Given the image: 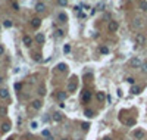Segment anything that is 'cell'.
Instances as JSON below:
<instances>
[{
    "instance_id": "1",
    "label": "cell",
    "mask_w": 147,
    "mask_h": 140,
    "mask_svg": "<svg viewBox=\"0 0 147 140\" xmlns=\"http://www.w3.org/2000/svg\"><path fill=\"white\" fill-rule=\"evenodd\" d=\"M91 100V92L90 90H84L82 92V103H88Z\"/></svg>"
},
{
    "instance_id": "2",
    "label": "cell",
    "mask_w": 147,
    "mask_h": 140,
    "mask_svg": "<svg viewBox=\"0 0 147 140\" xmlns=\"http://www.w3.org/2000/svg\"><path fill=\"white\" fill-rule=\"evenodd\" d=\"M132 136H134V139H137V140H143L144 137H146V133L143 130H135L134 133H132Z\"/></svg>"
},
{
    "instance_id": "3",
    "label": "cell",
    "mask_w": 147,
    "mask_h": 140,
    "mask_svg": "<svg viewBox=\"0 0 147 140\" xmlns=\"http://www.w3.org/2000/svg\"><path fill=\"white\" fill-rule=\"evenodd\" d=\"M129 65H131L132 68H140V66H143V64H141V60L138 59V58H132L131 60H129Z\"/></svg>"
},
{
    "instance_id": "4",
    "label": "cell",
    "mask_w": 147,
    "mask_h": 140,
    "mask_svg": "<svg viewBox=\"0 0 147 140\" xmlns=\"http://www.w3.org/2000/svg\"><path fill=\"white\" fill-rule=\"evenodd\" d=\"M76 86H78V84H76L75 78H74L72 81H69V83H68V92H69V93H74V92H76Z\"/></svg>"
},
{
    "instance_id": "5",
    "label": "cell",
    "mask_w": 147,
    "mask_h": 140,
    "mask_svg": "<svg viewBox=\"0 0 147 140\" xmlns=\"http://www.w3.org/2000/svg\"><path fill=\"white\" fill-rule=\"evenodd\" d=\"M31 106H32V109L38 111V109H41V106H43V102H41L40 99H35V100L31 102Z\"/></svg>"
},
{
    "instance_id": "6",
    "label": "cell",
    "mask_w": 147,
    "mask_h": 140,
    "mask_svg": "<svg viewBox=\"0 0 147 140\" xmlns=\"http://www.w3.org/2000/svg\"><path fill=\"white\" fill-rule=\"evenodd\" d=\"M135 43H137L138 46H141V44H144V43H146V37L143 36V34H140V32H138L137 36H135Z\"/></svg>"
},
{
    "instance_id": "7",
    "label": "cell",
    "mask_w": 147,
    "mask_h": 140,
    "mask_svg": "<svg viewBox=\"0 0 147 140\" xmlns=\"http://www.w3.org/2000/svg\"><path fill=\"white\" fill-rule=\"evenodd\" d=\"M107 28H109L110 32H115V31L118 30V22H116V21H110L109 25H107Z\"/></svg>"
},
{
    "instance_id": "8",
    "label": "cell",
    "mask_w": 147,
    "mask_h": 140,
    "mask_svg": "<svg viewBox=\"0 0 147 140\" xmlns=\"http://www.w3.org/2000/svg\"><path fill=\"white\" fill-rule=\"evenodd\" d=\"M40 25H41V19H40V18H32V19H31V27H32V28L37 30Z\"/></svg>"
},
{
    "instance_id": "9",
    "label": "cell",
    "mask_w": 147,
    "mask_h": 140,
    "mask_svg": "<svg viewBox=\"0 0 147 140\" xmlns=\"http://www.w3.org/2000/svg\"><path fill=\"white\" fill-rule=\"evenodd\" d=\"M22 43H24L27 47H30V46L32 44V38H31L30 36H24V37H22Z\"/></svg>"
},
{
    "instance_id": "10",
    "label": "cell",
    "mask_w": 147,
    "mask_h": 140,
    "mask_svg": "<svg viewBox=\"0 0 147 140\" xmlns=\"http://www.w3.org/2000/svg\"><path fill=\"white\" fill-rule=\"evenodd\" d=\"M62 113H60V112H55L53 113V115H51V119H53L55 122H60V121H62Z\"/></svg>"
},
{
    "instance_id": "11",
    "label": "cell",
    "mask_w": 147,
    "mask_h": 140,
    "mask_svg": "<svg viewBox=\"0 0 147 140\" xmlns=\"http://www.w3.org/2000/svg\"><path fill=\"white\" fill-rule=\"evenodd\" d=\"M44 40H46V37H44V34H41V32H38L37 36H35V41L38 43V44H43V43H44Z\"/></svg>"
},
{
    "instance_id": "12",
    "label": "cell",
    "mask_w": 147,
    "mask_h": 140,
    "mask_svg": "<svg viewBox=\"0 0 147 140\" xmlns=\"http://www.w3.org/2000/svg\"><path fill=\"white\" fill-rule=\"evenodd\" d=\"M7 97H9L7 89H0V99H7Z\"/></svg>"
},
{
    "instance_id": "13",
    "label": "cell",
    "mask_w": 147,
    "mask_h": 140,
    "mask_svg": "<svg viewBox=\"0 0 147 140\" xmlns=\"http://www.w3.org/2000/svg\"><path fill=\"white\" fill-rule=\"evenodd\" d=\"M56 97H57V100L63 102V100L66 99V93H65V92H57V93H56Z\"/></svg>"
},
{
    "instance_id": "14",
    "label": "cell",
    "mask_w": 147,
    "mask_h": 140,
    "mask_svg": "<svg viewBox=\"0 0 147 140\" xmlns=\"http://www.w3.org/2000/svg\"><path fill=\"white\" fill-rule=\"evenodd\" d=\"M35 11H37V12H44V11H46V5L41 3V2L37 3V5H35Z\"/></svg>"
},
{
    "instance_id": "15",
    "label": "cell",
    "mask_w": 147,
    "mask_h": 140,
    "mask_svg": "<svg viewBox=\"0 0 147 140\" xmlns=\"http://www.w3.org/2000/svg\"><path fill=\"white\" fill-rule=\"evenodd\" d=\"M96 97H97V100H99V102H101L103 99H106V94H105V92H97Z\"/></svg>"
},
{
    "instance_id": "16",
    "label": "cell",
    "mask_w": 147,
    "mask_h": 140,
    "mask_svg": "<svg viewBox=\"0 0 147 140\" xmlns=\"http://www.w3.org/2000/svg\"><path fill=\"white\" fill-rule=\"evenodd\" d=\"M140 9L143 12H147V2H146V0H141V2H140Z\"/></svg>"
},
{
    "instance_id": "17",
    "label": "cell",
    "mask_w": 147,
    "mask_h": 140,
    "mask_svg": "<svg viewBox=\"0 0 147 140\" xmlns=\"http://www.w3.org/2000/svg\"><path fill=\"white\" fill-rule=\"evenodd\" d=\"M9 130H10L9 122H3V124H2V131H3V133H6V131H9Z\"/></svg>"
},
{
    "instance_id": "18",
    "label": "cell",
    "mask_w": 147,
    "mask_h": 140,
    "mask_svg": "<svg viewBox=\"0 0 147 140\" xmlns=\"http://www.w3.org/2000/svg\"><path fill=\"white\" fill-rule=\"evenodd\" d=\"M84 115L87 117V118H93V117H94V112H93L91 109H85V112H84Z\"/></svg>"
},
{
    "instance_id": "19",
    "label": "cell",
    "mask_w": 147,
    "mask_h": 140,
    "mask_svg": "<svg viewBox=\"0 0 147 140\" xmlns=\"http://www.w3.org/2000/svg\"><path fill=\"white\" fill-rule=\"evenodd\" d=\"M140 92H141V89H140V87H138V86H134L132 89H131V93H132V94H138Z\"/></svg>"
},
{
    "instance_id": "20",
    "label": "cell",
    "mask_w": 147,
    "mask_h": 140,
    "mask_svg": "<svg viewBox=\"0 0 147 140\" xmlns=\"http://www.w3.org/2000/svg\"><path fill=\"white\" fill-rule=\"evenodd\" d=\"M66 68H68V66H66L65 64H59V65H57V69H59L60 72H65V71H66Z\"/></svg>"
},
{
    "instance_id": "21",
    "label": "cell",
    "mask_w": 147,
    "mask_h": 140,
    "mask_svg": "<svg viewBox=\"0 0 147 140\" xmlns=\"http://www.w3.org/2000/svg\"><path fill=\"white\" fill-rule=\"evenodd\" d=\"M81 128H82L84 131H88V130H90V124H88V122H82V124H81Z\"/></svg>"
},
{
    "instance_id": "22",
    "label": "cell",
    "mask_w": 147,
    "mask_h": 140,
    "mask_svg": "<svg viewBox=\"0 0 147 140\" xmlns=\"http://www.w3.org/2000/svg\"><path fill=\"white\" fill-rule=\"evenodd\" d=\"M66 19H68V16H66L65 13H59V21H60V22H65Z\"/></svg>"
},
{
    "instance_id": "23",
    "label": "cell",
    "mask_w": 147,
    "mask_h": 140,
    "mask_svg": "<svg viewBox=\"0 0 147 140\" xmlns=\"http://www.w3.org/2000/svg\"><path fill=\"white\" fill-rule=\"evenodd\" d=\"M100 53H103V55H107V53H109V49H107L106 46H101V47H100Z\"/></svg>"
},
{
    "instance_id": "24",
    "label": "cell",
    "mask_w": 147,
    "mask_h": 140,
    "mask_svg": "<svg viewBox=\"0 0 147 140\" xmlns=\"http://www.w3.org/2000/svg\"><path fill=\"white\" fill-rule=\"evenodd\" d=\"M7 113V109H6V106H0V115L2 117H5Z\"/></svg>"
},
{
    "instance_id": "25",
    "label": "cell",
    "mask_w": 147,
    "mask_h": 140,
    "mask_svg": "<svg viewBox=\"0 0 147 140\" xmlns=\"http://www.w3.org/2000/svg\"><path fill=\"white\" fill-rule=\"evenodd\" d=\"M63 52H65V53H69V52H71V46L65 44V46H63Z\"/></svg>"
},
{
    "instance_id": "26",
    "label": "cell",
    "mask_w": 147,
    "mask_h": 140,
    "mask_svg": "<svg viewBox=\"0 0 147 140\" xmlns=\"http://www.w3.org/2000/svg\"><path fill=\"white\" fill-rule=\"evenodd\" d=\"M3 27L10 28V27H12V22H10V21H5V22H3Z\"/></svg>"
},
{
    "instance_id": "27",
    "label": "cell",
    "mask_w": 147,
    "mask_h": 140,
    "mask_svg": "<svg viewBox=\"0 0 147 140\" xmlns=\"http://www.w3.org/2000/svg\"><path fill=\"white\" fill-rule=\"evenodd\" d=\"M57 3H59L60 6H66V5H68V0H57Z\"/></svg>"
},
{
    "instance_id": "28",
    "label": "cell",
    "mask_w": 147,
    "mask_h": 140,
    "mask_svg": "<svg viewBox=\"0 0 147 140\" xmlns=\"http://www.w3.org/2000/svg\"><path fill=\"white\" fill-rule=\"evenodd\" d=\"M141 71H143L144 74H147V62H144V64H143V66H141Z\"/></svg>"
},
{
    "instance_id": "29",
    "label": "cell",
    "mask_w": 147,
    "mask_h": 140,
    "mask_svg": "<svg viewBox=\"0 0 147 140\" xmlns=\"http://www.w3.org/2000/svg\"><path fill=\"white\" fill-rule=\"evenodd\" d=\"M41 134L44 136L46 139H47V137H50V133H49V130H44V131H41Z\"/></svg>"
},
{
    "instance_id": "30",
    "label": "cell",
    "mask_w": 147,
    "mask_h": 140,
    "mask_svg": "<svg viewBox=\"0 0 147 140\" xmlns=\"http://www.w3.org/2000/svg\"><path fill=\"white\" fill-rule=\"evenodd\" d=\"M62 36H63V31L62 30H57L56 31V37H62Z\"/></svg>"
},
{
    "instance_id": "31",
    "label": "cell",
    "mask_w": 147,
    "mask_h": 140,
    "mask_svg": "<svg viewBox=\"0 0 147 140\" xmlns=\"http://www.w3.org/2000/svg\"><path fill=\"white\" fill-rule=\"evenodd\" d=\"M127 81H128L129 84H134V83H135V80H134L132 77H128V78H127Z\"/></svg>"
},
{
    "instance_id": "32",
    "label": "cell",
    "mask_w": 147,
    "mask_h": 140,
    "mask_svg": "<svg viewBox=\"0 0 147 140\" xmlns=\"http://www.w3.org/2000/svg\"><path fill=\"white\" fill-rule=\"evenodd\" d=\"M12 7H13V11H19V5L18 3H12Z\"/></svg>"
},
{
    "instance_id": "33",
    "label": "cell",
    "mask_w": 147,
    "mask_h": 140,
    "mask_svg": "<svg viewBox=\"0 0 147 140\" xmlns=\"http://www.w3.org/2000/svg\"><path fill=\"white\" fill-rule=\"evenodd\" d=\"M15 89H16V90H21V89H22V84H21V83H16V84H15Z\"/></svg>"
},
{
    "instance_id": "34",
    "label": "cell",
    "mask_w": 147,
    "mask_h": 140,
    "mask_svg": "<svg viewBox=\"0 0 147 140\" xmlns=\"http://www.w3.org/2000/svg\"><path fill=\"white\" fill-rule=\"evenodd\" d=\"M44 93H46V92H44V89H43V87H40V89H38V94H41V96H43Z\"/></svg>"
},
{
    "instance_id": "35",
    "label": "cell",
    "mask_w": 147,
    "mask_h": 140,
    "mask_svg": "<svg viewBox=\"0 0 147 140\" xmlns=\"http://www.w3.org/2000/svg\"><path fill=\"white\" fill-rule=\"evenodd\" d=\"M41 58H40V55L38 53H34V60H40Z\"/></svg>"
},
{
    "instance_id": "36",
    "label": "cell",
    "mask_w": 147,
    "mask_h": 140,
    "mask_svg": "<svg viewBox=\"0 0 147 140\" xmlns=\"http://www.w3.org/2000/svg\"><path fill=\"white\" fill-rule=\"evenodd\" d=\"M134 25H135V27H140V25H141V22H140V19H135V22H134Z\"/></svg>"
},
{
    "instance_id": "37",
    "label": "cell",
    "mask_w": 147,
    "mask_h": 140,
    "mask_svg": "<svg viewBox=\"0 0 147 140\" xmlns=\"http://www.w3.org/2000/svg\"><path fill=\"white\" fill-rule=\"evenodd\" d=\"M3 53H5V47H3L2 44H0V56H2Z\"/></svg>"
},
{
    "instance_id": "38",
    "label": "cell",
    "mask_w": 147,
    "mask_h": 140,
    "mask_svg": "<svg viewBox=\"0 0 147 140\" xmlns=\"http://www.w3.org/2000/svg\"><path fill=\"white\" fill-rule=\"evenodd\" d=\"M31 128H37V122H35V121L31 122Z\"/></svg>"
},
{
    "instance_id": "39",
    "label": "cell",
    "mask_w": 147,
    "mask_h": 140,
    "mask_svg": "<svg viewBox=\"0 0 147 140\" xmlns=\"http://www.w3.org/2000/svg\"><path fill=\"white\" fill-rule=\"evenodd\" d=\"M74 9H75V12H78V13L81 12V7H80V6H75V7H74Z\"/></svg>"
},
{
    "instance_id": "40",
    "label": "cell",
    "mask_w": 147,
    "mask_h": 140,
    "mask_svg": "<svg viewBox=\"0 0 147 140\" xmlns=\"http://www.w3.org/2000/svg\"><path fill=\"white\" fill-rule=\"evenodd\" d=\"M127 124H128V125H132V124H134V119H128Z\"/></svg>"
},
{
    "instance_id": "41",
    "label": "cell",
    "mask_w": 147,
    "mask_h": 140,
    "mask_svg": "<svg viewBox=\"0 0 147 140\" xmlns=\"http://www.w3.org/2000/svg\"><path fill=\"white\" fill-rule=\"evenodd\" d=\"M103 7H105V5H103V3H101V5H99V6H97V9H100V11H103Z\"/></svg>"
},
{
    "instance_id": "42",
    "label": "cell",
    "mask_w": 147,
    "mask_h": 140,
    "mask_svg": "<svg viewBox=\"0 0 147 140\" xmlns=\"http://www.w3.org/2000/svg\"><path fill=\"white\" fill-rule=\"evenodd\" d=\"M106 100H107V102L110 103V102H112V97H110V96H106Z\"/></svg>"
},
{
    "instance_id": "43",
    "label": "cell",
    "mask_w": 147,
    "mask_h": 140,
    "mask_svg": "<svg viewBox=\"0 0 147 140\" xmlns=\"http://www.w3.org/2000/svg\"><path fill=\"white\" fill-rule=\"evenodd\" d=\"M47 140H55V139H53V136H50V137H47Z\"/></svg>"
},
{
    "instance_id": "44",
    "label": "cell",
    "mask_w": 147,
    "mask_h": 140,
    "mask_svg": "<svg viewBox=\"0 0 147 140\" xmlns=\"http://www.w3.org/2000/svg\"><path fill=\"white\" fill-rule=\"evenodd\" d=\"M103 140H112L110 137H105V139H103Z\"/></svg>"
},
{
    "instance_id": "45",
    "label": "cell",
    "mask_w": 147,
    "mask_h": 140,
    "mask_svg": "<svg viewBox=\"0 0 147 140\" xmlns=\"http://www.w3.org/2000/svg\"><path fill=\"white\" fill-rule=\"evenodd\" d=\"M7 140H15V137H9V139H7Z\"/></svg>"
},
{
    "instance_id": "46",
    "label": "cell",
    "mask_w": 147,
    "mask_h": 140,
    "mask_svg": "<svg viewBox=\"0 0 147 140\" xmlns=\"http://www.w3.org/2000/svg\"><path fill=\"white\" fill-rule=\"evenodd\" d=\"M0 83H3V78L2 77H0Z\"/></svg>"
},
{
    "instance_id": "47",
    "label": "cell",
    "mask_w": 147,
    "mask_h": 140,
    "mask_svg": "<svg viewBox=\"0 0 147 140\" xmlns=\"http://www.w3.org/2000/svg\"><path fill=\"white\" fill-rule=\"evenodd\" d=\"M62 140H69V139H68V137H65V139H62Z\"/></svg>"
}]
</instances>
